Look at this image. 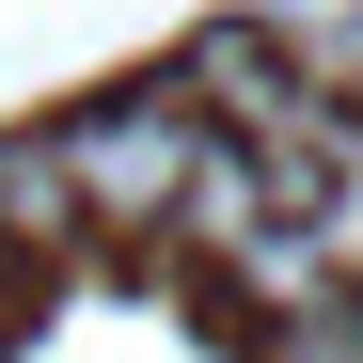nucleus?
Wrapping results in <instances>:
<instances>
[{
  "instance_id": "f257e3e1",
  "label": "nucleus",
  "mask_w": 363,
  "mask_h": 363,
  "mask_svg": "<svg viewBox=\"0 0 363 363\" xmlns=\"http://www.w3.org/2000/svg\"><path fill=\"white\" fill-rule=\"evenodd\" d=\"M48 158H64L79 237H143V253H158V221H174V190H190L206 127H190L174 95H95V111H64V127H48Z\"/></svg>"
},
{
  "instance_id": "f03ea898",
  "label": "nucleus",
  "mask_w": 363,
  "mask_h": 363,
  "mask_svg": "<svg viewBox=\"0 0 363 363\" xmlns=\"http://www.w3.org/2000/svg\"><path fill=\"white\" fill-rule=\"evenodd\" d=\"M0 300H16V253H0Z\"/></svg>"
}]
</instances>
